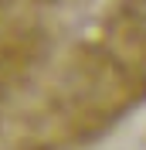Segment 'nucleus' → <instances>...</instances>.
Instances as JSON below:
<instances>
[{"label":"nucleus","mask_w":146,"mask_h":150,"mask_svg":"<svg viewBox=\"0 0 146 150\" xmlns=\"http://www.w3.org/2000/svg\"><path fill=\"white\" fill-rule=\"evenodd\" d=\"M139 17L146 21V0H143V4H139Z\"/></svg>","instance_id":"nucleus-1"}]
</instances>
